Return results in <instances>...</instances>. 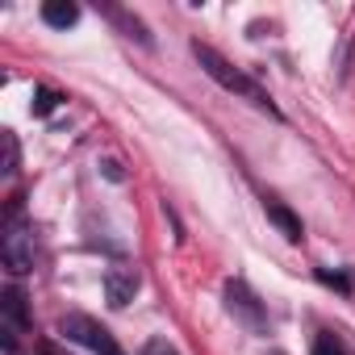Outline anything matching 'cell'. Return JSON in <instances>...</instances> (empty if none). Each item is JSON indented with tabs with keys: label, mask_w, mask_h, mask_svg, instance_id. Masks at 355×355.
Wrapping results in <instances>:
<instances>
[{
	"label": "cell",
	"mask_w": 355,
	"mask_h": 355,
	"mask_svg": "<svg viewBox=\"0 0 355 355\" xmlns=\"http://www.w3.org/2000/svg\"><path fill=\"white\" fill-rule=\"evenodd\" d=\"M193 55H197V63L205 67V76L209 80H218L226 92H234V96H243V101H251L255 109H263V113H276V105H272V96L247 76V71H239L234 63H226L214 46H205V42H193Z\"/></svg>",
	"instance_id": "1"
},
{
	"label": "cell",
	"mask_w": 355,
	"mask_h": 355,
	"mask_svg": "<svg viewBox=\"0 0 355 355\" xmlns=\"http://www.w3.org/2000/svg\"><path fill=\"white\" fill-rule=\"evenodd\" d=\"M0 259L13 276L34 272V226L26 222L21 205H9L5 214V230H0Z\"/></svg>",
	"instance_id": "2"
},
{
	"label": "cell",
	"mask_w": 355,
	"mask_h": 355,
	"mask_svg": "<svg viewBox=\"0 0 355 355\" xmlns=\"http://www.w3.org/2000/svg\"><path fill=\"white\" fill-rule=\"evenodd\" d=\"M71 343H80V347H88L92 355H125L121 347H117V338L101 326V322H92L88 313H67L63 318V326H59Z\"/></svg>",
	"instance_id": "3"
},
{
	"label": "cell",
	"mask_w": 355,
	"mask_h": 355,
	"mask_svg": "<svg viewBox=\"0 0 355 355\" xmlns=\"http://www.w3.org/2000/svg\"><path fill=\"white\" fill-rule=\"evenodd\" d=\"M0 313H5V351H17V334H21V330H30L26 293L9 284L5 293H0Z\"/></svg>",
	"instance_id": "4"
},
{
	"label": "cell",
	"mask_w": 355,
	"mask_h": 355,
	"mask_svg": "<svg viewBox=\"0 0 355 355\" xmlns=\"http://www.w3.org/2000/svg\"><path fill=\"white\" fill-rule=\"evenodd\" d=\"M134 293H138V272L134 268H109L105 272V297H109L113 309H121L125 301H134Z\"/></svg>",
	"instance_id": "5"
},
{
	"label": "cell",
	"mask_w": 355,
	"mask_h": 355,
	"mask_svg": "<svg viewBox=\"0 0 355 355\" xmlns=\"http://www.w3.org/2000/svg\"><path fill=\"white\" fill-rule=\"evenodd\" d=\"M226 301H230V309H239V313H243V318H247V322H251L255 330L263 326V313H259V301L251 297V288H247L243 280H230V284H226Z\"/></svg>",
	"instance_id": "6"
},
{
	"label": "cell",
	"mask_w": 355,
	"mask_h": 355,
	"mask_svg": "<svg viewBox=\"0 0 355 355\" xmlns=\"http://www.w3.org/2000/svg\"><path fill=\"white\" fill-rule=\"evenodd\" d=\"M42 21L55 26V30H67L80 21V9L71 5V0H51V5H42Z\"/></svg>",
	"instance_id": "7"
},
{
	"label": "cell",
	"mask_w": 355,
	"mask_h": 355,
	"mask_svg": "<svg viewBox=\"0 0 355 355\" xmlns=\"http://www.w3.org/2000/svg\"><path fill=\"white\" fill-rule=\"evenodd\" d=\"M268 222H276L288 243H301V234H305V230H301V218H293L280 201H268Z\"/></svg>",
	"instance_id": "8"
},
{
	"label": "cell",
	"mask_w": 355,
	"mask_h": 355,
	"mask_svg": "<svg viewBox=\"0 0 355 355\" xmlns=\"http://www.w3.org/2000/svg\"><path fill=\"white\" fill-rule=\"evenodd\" d=\"M59 101H63V96H59L55 88H38V92H34V113H38V117H46Z\"/></svg>",
	"instance_id": "9"
},
{
	"label": "cell",
	"mask_w": 355,
	"mask_h": 355,
	"mask_svg": "<svg viewBox=\"0 0 355 355\" xmlns=\"http://www.w3.org/2000/svg\"><path fill=\"white\" fill-rule=\"evenodd\" d=\"M313 355H347V351H343V343L334 334H318L313 338Z\"/></svg>",
	"instance_id": "10"
},
{
	"label": "cell",
	"mask_w": 355,
	"mask_h": 355,
	"mask_svg": "<svg viewBox=\"0 0 355 355\" xmlns=\"http://www.w3.org/2000/svg\"><path fill=\"white\" fill-rule=\"evenodd\" d=\"M0 142H5V171H17V134L5 130V134H0Z\"/></svg>",
	"instance_id": "11"
},
{
	"label": "cell",
	"mask_w": 355,
	"mask_h": 355,
	"mask_svg": "<svg viewBox=\"0 0 355 355\" xmlns=\"http://www.w3.org/2000/svg\"><path fill=\"white\" fill-rule=\"evenodd\" d=\"M142 355H180V351H175L167 338H150V343L142 347Z\"/></svg>",
	"instance_id": "12"
}]
</instances>
